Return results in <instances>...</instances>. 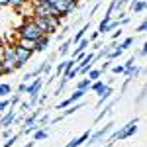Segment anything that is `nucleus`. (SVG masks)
Here are the masks:
<instances>
[{
    "label": "nucleus",
    "mask_w": 147,
    "mask_h": 147,
    "mask_svg": "<svg viewBox=\"0 0 147 147\" xmlns=\"http://www.w3.org/2000/svg\"><path fill=\"white\" fill-rule=\"evenodd\" d=\"M41 35H45L41 32V28L34 22V18H30V20H26V22L18 28V37L20 39H28V41H37Z\"/></svg>",
    "instance_id": "nucleus-1"
},
{
    "label": "nucleus",
    "mask_w": 147,
    "mask_h": 147,
    "mask_svg": "<svg viewBox=\"0 0 147 147\" xmlns=\"http://www.w3.org/2000/svg\"><path fill=\"white\" fill-rule=\"evenodd\" d=\"M34 22L41 28V32L45 35H51V34H57V30L61 28V20L57 16H32Z\"/></svg>",
    "instance_id": "nucleus-2"
},
{
    "label": "nucleus",
    "mask_w": 147,
    "mask_h": 147,
    "mask_svg": "<svg viewBox=\"0 0 147 147\" xmlns=\"http://www.w3.org/2000/svg\"><path fill=\"white\" fill-rule=\"evenodd\" d=\"M137 131V118L136 120H131L129 124L125 125H120V129H116V131H110V136H108V143H114V141H122V139H127V137H131Z\"/></svg>",
    "instance_id": "nucleus-3"
},
{
    "label": "nucleus",
    "mask_w": 147,
    "mask_h": 147,
    "mask_svg": "<svg viewBox=\"0 0 147 147\" xmlns=\"http://www.w3.org/2000/svg\"><path fill=\"white\" fill-rule=\"evenodd\" d=\"M114 122H108V124H104V127H100L96 134H90V137H88V145H94V143H98V141H102L104 137L110 136V131L114 129Z\"/></svg>",
    "instance_id": "nucleus-4"
},
{
    "label": "nucleus",
    "mask_w": 147,
    "mask_h": 147,
    "mask_svg": "<svg viewBox=\"0 0 147 147\" xmlns=\"http://www.w3.org/2000/svg\"><path fill=\"white\" fill-rule=\"evenodd\" d=\"M14 53H16V59H18V63H20L22 67L30 61V59H32V55H34V51H32V49L20 45V43H14Z\"/></svg>",
    "instance_id": "nucleus-5"
},
{
    "label": "nucleus",
    "mask_w": 147,
    "mask_h": 147,
    "mask_svg": "<svg viewBox=\"0 0 147 147\" xmlns=\"http://www.w3.org/2000/svg\"><path fill=\"white\" fill-rule=\"evenodd\" d=\"M14 120H16V110H14V108H8L6 112L0 116V125H2V129H4V127H12Z\"/></svg>",
    "instance_id": "nucleus-6"
},
{
    "label": "nucleus",
    "mask_w": 147,
    "mask_h": 147,
    "mask_svg": "<svg viewBox=\"0 0 147 147\" xmlns=\"http://www.w3.org/2000/svg\"><path fill=\"white\" fill-rule=\"evenodd\" d=\"M112 92H114L112 90V84H104V86H102V90L98 92V102H96V106H98V108H102V104H104V102L112 96Z\"/></svg>",
    "instance_id": "nucleus-7"
},
{
    "label": "nucleus",
    "mask_w": 147,
    "mask_h": 147,
    "mask_svg": "<svg viewBox=\"0 0 147 147\" xmlns=\"http://www.w3.org/2000/svg\"><path fill=\"white\" fill-rule=\"evenodd\" d=\"M90 134H92V129L88 127V129H86V131H84L82 136L75 137V139H73V141H69V143H67L65 147H80L82 143H84V141H86V139H88V137H90Z\"/></svg>",
    "instance_id": "nucleus-8"
},
{
    "label": "nucleus",
    "mask_w": 147,
    "mask_h": 147,
    "mask_svg": "<svg viewBox=\"0 0 147 147\" xmlns=\"http://www.w3.org/2000/svg\"><path fill=\"white\" fill-rule=\"evenodd\" d=\"M47 47H49V35H41L37 41H34V51H45Z\"/></svg>",
    "instance_id": "nucleus-9"
},
{
    "label": "nucleus",
    "mask_w": 147,
    "mask_h": 147,
    "mask_svg": "<svg viewBox=\"0 0 147 147\" xmlns=\"http://www.w3.org/2000/svg\"><path fill=\"white\" fill-rule=\"evenodd\" d=\"M86 32H88V26H82V28H80L79 32H77V34L73 35V37H71V41H73V45H75V43H79V41L82 39V37H86Z\"/></svg>",
    "instance_id": "nucleus-10"
},
{
    "label": "nucleus",
    "mask_w": 147,
    "mask_h": 147,
    "mask_svg": "<svg viewBox=\"0 0 147 147\" xmlns=\"http://www.w3.org/2000/svg\"><path fill=\"white\" fill-rule=\"evenodd\" d=\"M80 108H82V104H80V102H75V104H71V106H67V108H65V112L61 114V116H63V118H67V116H71V114L79 112Z\"/></svg>",
    "instance_id": "nucleus-11"
},
{
    "label": "nucleus",
    "mask_w": 147,
    "mask_h": 147,
    "mask_svg": "<svg viewBox=\"0 0 147 147\" xmlns=\"http://www.w3.org/2000/svg\"><path fill=\"white\" fill-rule=\"evenodd\" d=\"M145 8H147V2H145V0H136V2H131V10L136 12V14L145 12Z\"/></svg>",
    "instance_id": "nucleus-12"
},
{
    "label": "nucleus",
    "mask_w": 147,
    "mask_h": 147,
    "mask_svg": "<svg viewBox=\"0 0 147 147\" xmlns=\"http://www.w3.org/2000/svg\"><path fill=\"white\" fill-rule=\"evenodd\" d=\"M122 53H124V49H120L118 45H114L112 49L108 51V55H106V59H108V61H114V59H118V57L122 55Z\"/></svg>",
    "instance_id": "nucleus-13"
},
{
    "label": "nucleus",
    "mask_w": 147,
    "mask_h": 147,
    "mask_svg": "<svg viewBox=\"0 0 147 147\" xmlns=\"http://www.w3.org/2000/svg\"><path fill=\"white\" fill-rule=\"evenodd\" d=\"M47 129L45 127H39V129H35L34 131V141H43V139H47Z\"/></svg>",
    "instance_id": "nucleus-14"
},
{
    "label": "nucleus",
    "mask_w": 147,
    "mask_h": 147,
    "mask_svg": "<svg viewBox=\"0 0 147 147\" xmlns=\"http://www.w3.org/2000/svg\"><path fill=\"white\" fill-rule=\"evenodd\" d=\"M100 77H102V71H100V69H90V71L86 73V79L90 80V82H92V80H98Z\"/></svg>",
    "instance_id": "nucleus-15"
},
{
    "label": "nucleus",
    "mask_w": 147,
    "mask_h": 147,
    "mask_svg": "<svg viewBox=\"0 0 147 147\" xmlns=\"http://www.w3.org/2000/svg\"><path fill=\"white\" fill-rule=\"evenodd\" d=\"M71 45H73V41L71 39H65L61 43V47H59V55H67L69 51H71Z\"/></svg>",
    "instance_id": "nucleus-16"
},
{
    "label": "nucleus",
    "mask_w": 147,
    "mask_h": 147,
    "mask_svg": "<svg viewBox=\"0 0 147 147\" xmlns=\"http://www.w3.org/2000/svg\"><path fill=\"white\" fill-rule=\"evenodd\" d=\"M102 86H104V80H92L90 82V86H88V90H92V92H96V94H98V92L102 90Z\"/></svg>",
    "instance_id": "nucleus-17"
},
{
    "label": "nucleus",
    "mask_w": 147,
    "mask_h": 147,
    "mask_svg": "<svg viewBox=\"0 0 147 147\" xmlns=\"http://www.w3.org/2000/svg\"><path fill=\"white\" fill-rule=\"evenodd\" d=\"M8 94H12V86L8 82H2L0 84V98H6Z\"/></svg>",
    "instance_id": "nucleus-18"
},
{
    "label": "nucleus",
    "mask_w": 147,
    "mask_h": 147,
    "mask_svg": "<svg viewBox=\"0 0 147 147\" xmlns=\"http://www.w3.org/2000/svg\"><path fill=\"white\" fill-rule=\"evenodd\" d=\"M63 63H65V69H63V73H67V71H71V69L77 67V59H73V57H71V59H65ZM61 77H63V75H61Z\"/></svg>",
    "instance_id": "nucleus-19"
},
{
    "label": "nucleus",
    "mask_w": 147,
    "mask_h": 147,
    "mask_svg": "<svg viewBox=\"0 0 147 147\" xmlns=\"http://www.w3.org/2000/svg\"><path fill=\"white\" fill-rule=\"evenodd\" d=\"M124 75L127 77V79H134V77H137V75H139V67H136V65H134V67H127Z\"/></svg>",
    "instance_id": "nucleus-20"
},
{
    "label": "nucleus",
    "mask_w": 147,
    "mask_h": 147,
    "mask_svg": "<svg viewBox=\"0 0 147 147\" xmlns=\"http://www.w3.org/2000/svg\"><path fill=\"white\" fill-rule=\"evenodd\" d=\"M39 69H41V75L45 77V75H49V73L53 71V65H51V61H45V63L39 65Z\"/></svg>",
    "instance_id": "nucleus-21"
},
{
    "label": "nucleus",
    "mask_w": 147,
    "mask_h": 147,
    "mask_svg": "<svg viewBox=\"0 0 147 147\" xmlns=\"http://www.w3.org/2000/svg\"><path fill=\"white\" fill-rule=\"evenodd\" d=\"M112 106H114V102H110L108 106H104V110H102V112L98 114V116H96V122H100V120L104 118V116H106V114H110V112H112Z\"/></svg>",
    "instance_id": "nucleus-22"
},
{
    "label": "nucleus",
    "mask_w": 147,
    "mask_h": 147,
    "mask_svg": "<svg viewBox=\"0 0 147 147\" xmlns=\"http://www.w3.org/2000/svg\"><path fill=\"white\" fill-rule=\"evenodd\" d=\"M24 4H26V0H8V6H12L14 10H22Z\"/></svg>",
    "instance_id": "nucleus-23"
},
{
    "label": "nucleus",
    "mask_w": 147,
    "mask_h": 147,
    "mask_svg": "<svg viewBox=\"0 0 147 147\" xmlns=\"http://www.w3.org/2000/svg\"><path fill=\"white\" fill-rule=\"evenodd\" d=\"M18 106H20V110H22L24 114H28L30 110H32V102H30V100H28V102H26V100H20V104H18Z\"/></svg>",
    "instance_id": "nucleus-24"
},
{
    "label": "nucleus",
    "mask_w": 147,
    "mask_h": 147,
    "mask_svg": "<svg viewBox=\"0 0 147 147\" xmlns=\"http://www.w3.org/2000/svg\"><path fill=\"white\" fill-rule=\"evenodd\" d=\"M88 86H90V80H88V79H80L79 84H77L79 90H88Z\"/></svg>",
    "instance_id": "nucleus-25"
},
{
    "label": "nucleus",
    "mask_w": 147,
    "mask_h": 147,
    "mask_svg": "<svg viewBox=\"0 0 147 147\" xmlns=\"http://www.w3.org/2000/svg\"><path fill=\"white\" fill-rule=\"evenodd\" d=\"M131 45H134V37H125L118 47H120V49H127V47H131Z\"/></svg>",
    "instance_id": "nucleus-26"
},
{
    "label": "nucleus",
    "mask_w": 147,
    "mask_h": 147,
    "mask_svg": "<svg viewBox=\"0 0 147 147\" xmlns=\"http://www.w3.org/2000/svg\"><path fill=\"white\" fill-rule=\"evenodd\" d=\"M18 137H20L18 134H16V136H10L8 139H6V141H4V145H2V147H12L14 143H16V141H18Z\"/></svg>",
    "instance_id": "nucleus-27"
},
{
    "label": "nucleus",
    "mask_w": 147,
    "mask_h": 147,
    "mask_svg": "<svg viewBox=\"0 0 147 147\" xmlns=\"http://www.w3.org/2000/svg\"><path fill=\"white\" fill-rule=\"evenodd\" d=\"M65 84H67V79H59V84H57V88H55V94H61L63 92V88H65Z\"/></svg>",
    "instance_id": "nucleus-28"
},
{
    "label": "nucleus",
    "mask_w": 147,
    "mask_h": 147,
    "mask_svg": "<svg viewBox=\"0 0 147 147\" xmlns=\"http://www.w3.org/2000/svg\"><path fill=\"white\" fill-rule=\"evenodd\" d=\"M35 124L39 125V127H45L47 124H49V116H41V118H37V122Z\"/></svg>",
    "instance_id": "nucleus-29"
},
{
    "label": "nucleus",
    "mask_w": 147,
    "mask_h": 147,
    "mask_svg": "<svg viewBox=\"0 0 147 147\" xmlns=\"http://www.w3.org/2000/svg\"><path fill=\"white\" fill-rule=\"evenodd\" d=\"M20 100H22V96H20V94H14V96H12L10 100V108H14V106H18V104H20Z\"/></svg>",
    "instance_id": "nucleus-30"
},
{
    "label": "nucleus",
    "mask_w": 147,
    "mask_h": 147,
    "mask_svg": "<svg viewBox=\"0 0 147 147\" xmlns=\"http://www.w3.org/2000/svg\"><path fill=\"white\" fill-rule=\"evenodd\" d=\"M112 73H114V75H124V73H125V67H124V65H114V67H112Z\"/></svg>",
    "instance_id": "nucleus-31"
},
{
    "label": "nucleus",
    "mask_w": 147,
    "mask_h": 147,
    "mask_svg": "<svg viewBox=\"0 0 147 147\" xmlns=\"http://www.w3.org/2000/svg\"><path fill=\"white\" fill-rule=\"evenodd\" d=\"M8 108H10V102L6 100V98H2V100H0V114H4Z\"/></svg>",
    "instance_id": "nucleus-32"
},
{
    "label": "nucleus",
    "mask_w": 147,
    "mask_h": 147,
    "mask_svg": "<svg viewBox=\"0 0 147 147\" xmlns=\"http://www.w3.org/2000/svg\"><path fill=\"white\" fill-rule=\"evenodd\" d=\"M120 35H122V28H116V30H112V39H114V41H116Z\"/></svg>",
    "instance_id": "nucleus-33"
},
{
    "label": "nucleus",
    "mask_w": 147,
    "mask_h": 147,
    "mask_svg": "<svg viewBox=\"0 0 147 147\" xmlns=\"http://www.w3.org/2000/svg\"><path fill=\"white\" fill-rule=\"evenodd\" d=\"M134 65H136V57H129V59H127V61L124 63V67H125V69H127V67H134Z\"/></svg>",
    "instance_id": "nucleus-34"
},
{
    "label": "nucleus",
    "mask_w": 147,
    "mask_h": 147,
    "mask_svg": "<svg viewBox=\"0 0 147 147\" xmlns=\"http://www.w3.org/2000/svg\"><path fill=\"white\" fill-rule=\"evenodd\" d=\"M110 63H112V61H108V59H106V61H104V63H102V65H100V71H102V73L110 69Z\"/></svg>",
    "instance_id": "nucleus-35"
},
{
    "label": "nucleus",
    "mask_w": 147,
    "mask_h": 147,
    "mask_svg": "<svg viewBox=\"0 0 147 147\" xmlns=\"http://www.w3.org/2000/svg\"><path fill=\"white\" fill-rule=\"evenodd\" d=\"M145 28H147V24H145V20H143V22L137 26V32H139V34H143V32H145Z\"/></svg>",
    "instance_id": "nucleus-36"
},
{
    "label": "nucleus",
    "mask_w": 147,
    "mask_h": 147,
    "mask_svg": "<svg viewBox=\"0 0 147 147\" xmlns=\"http://www.w3.org/2000/svg\"><path fill=\"white\" fill-rule=\"evenodd\" d=\"M98 37H100V34H98V32H94L92 35H88V39H90V43H94V41H96Z\"/></svg>",
    "instance_id": "nucleus-37"
},
{
    "label": "nucleus",
    "mask_w": 147,
    "mask_h": 147,
    "mask_svg": "<svg viewBox=\"0 0 147 147\" xmlns=\"http://www.w3.org/2000/svg\"><path fill=\"white\" fill-rule=\"evenodd\" d=\"M26 92V82H22L20 86H18V94H24Z\"/></svg>",
    "instance_id": "nucleus-38"
},
{
    "label": "nucleus",
    "mask_w": 147,
    "mask_h": 147,
    "mask_svg": "<svg viewBox=\"0 0 147 147\" xmlns=\"http://www.w3.org/2000/svg\"><path fill=\"white\" fill-rule=\"evenodd\" d=\"M2 136H4V139H8V137H10V129L4 127V129H2Z\"/></svg>",
    "instance_id": "nucleus-39"
},
{
    "label": "nucleus",
    "mask_w": 147,
    "mask_h": 147,
    "mask_svg": "<svg viewBox=\"0 0 147 147\" xmlns=\"http://www.w3.org/2000/svg\"><path fill=\"white\" fill-rule=\"evenodd\" d=\"M145 53H147V45H143L141 49H139V55H141V57H145Z\"/></svg>",
    "instance_id": "nucleus-40"
},
{
    "label": "nucleus",
    "mask_w": 147,
    "mask_h": 147,
    "mask_svg": "<svg viewBox=\"0 0 147 147\" xmlns=\"http://www.w3.org/2000/svg\"><path fill=\"white\" fill-rule=\"evenodd\" d=\"M0 77H6L4 75V67H2V61H0Z\"/></svg>",
    "instance_id": "nucleus-41"
},
{
    "label": "nucleus",
    "mask_w": 147,
    "mask_h": 147,
    "mask_svg": "<svg viewBox=\"0 0 147 147\" xmlns=\"http://www.w3.org/2000/svg\"><path fill=\"white\" fill-rule=\"evenodd\" d=\"M35 143H37V141H28V143H26V147H34Z\"/></svg>",
    "instance_id": "nucleus-42"
},
{
    "label": "nucleus",
    "mask_w": 147,
    "mask_h": 147,
    "mask_svg": "<svg viewBox=\"0 0 147 147\" xmlns=\"http://www.w3.org/2000/svg\"><path fill=\"white\" fill-rule=\"evenodd\" d=\"M114 145V143H106V145H104V147H112Z\"/></svg>",
    "instance_id": "nucleus-43"
},
{
    "label": "nucleus",
    "mask_w": 147,
    "mask_h": 147,
    "mask_svg": "<svg viewBox=\"0 0 147 147\" xmlns=\"http://www.w3.org/2000/svg\"><path fill=\"white\" fill-rule=\"evenodd\" d=\"M26 2H35V0H26Z\"/></svg>",
    "instance_id": "nucleus-44"
},
{
    "label": "nucleus",
    "mask_w": 147,
    "mask_h": 147,
    "mask_svg": "<svg viewBox=\"0 0 147 147\" xmlns=\"http://www.w3.org/2000/svg\"><path fill=\"white\" fill-rule=\"evenodd\" d=\"M0 116H2V114H0Z\"/></svg>",
    "instance_id": "nucleus-45"
}]
</instances>
